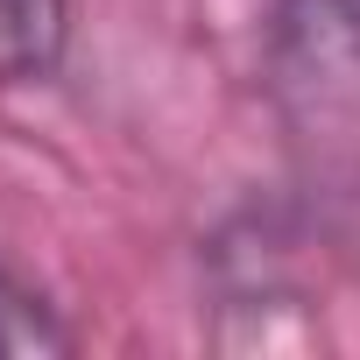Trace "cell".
<instances>
[{
  "label": "cell",
  "mask_w": 360,
  "mask_h": 360,
  "mask_svg": "<svg viewBox=\"0 0 360 360\" xmlns=\"http://www.w3.org/2000/svg\"><path fill=\"white\" fill-rule=\"evenodd\" d=\"M269 92L290 127L332 134L360 120V0H276Z\"/></svg>",
  "instance_id": "cell-1"
},
{
  "label": "cell",
  "mask_w": 360,
  "mask_h": 360,
  "mask_svg": "<svg viewBox=\"0 0 360 360\" xmlns=\"http://www.w3.org/2000/svg\"><path fill=\"white\" fill-rule=\"evenodd\" d=\"M29 353H71V332L8 262H0V360H29Z\"/></svg>",
  "instance_id": "cell-3"
},
{
  "label": "cell",
  "mask_w": 360,
  "mask_h": 360,
  "mask_svg": "<svg viewBox=\"0 0 360 360\" xmlns=\"http://www.w3.org/2000/svg\"><path fill=\"white\" fill-rule=\"evenodd\" d=\"M64 57V0H0V85L50 78Z\"/></svg>",
  "instance_id": "cell-2"
}]
</instances>
